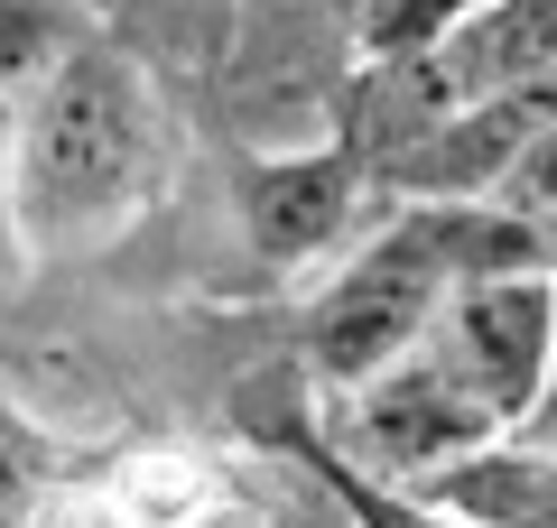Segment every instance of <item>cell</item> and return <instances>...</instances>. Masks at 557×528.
I'll list each match as a JSON object with an SVG mask.
<instances>
[{
    "label": "cell",
    "instance_id": "6da1fadb",
    "mask_svg": "<svg viewBox=\"0 0 557 528\" xmlns=\"http://www.w3.org/2000/svg\"><path fill=\"white\" fill-rule=\"evenodd\" d=\"M177 130L121 47L75 38L20 102H10V241L75 251L112 241L159 196Z\"/></svg>",
    "mask_w": 557,
    "mask_h": 528
},
{
    "label": "cell",
    "instance_id": "7a4b0ae2",
    "mask_svg": "<svg viewBox=\"0 0 557 528\" xmlns=\"http://www.w3.org/2000/svg\"><path fill=\"white\" fill-rule=\"evenodd\" d=\"M446 288H456V260H446L428 204H399V214L381 223L354 260H335V278L307 297V362H317V380L325 390H354L381 362H399V352L428 334V315H437Z\"/></svg>",
    "mask_w": 557,
    "mask_h": 528
},
{
    "label": "cell",
    "instance_id": "3957f363",
    "mask_svg": "<svg viewBox=\"0 0 557 528\" xmlns=\"http://www.w3.org/2000/svg\"><path fill=\"white\" fill-rule=\"evenodd\" d=\"M557 343V260H511V269H474L437 297L418 352L437 362L456 390H474L502 427H520L548 380Z\"/></svg>",
    "mask_w": 557,
    "mask_h": 528
},
{
    "label": "cell",
    "instance_id": "277c9868",
    "mask_svg": "<svg viewBox=\"0 0 557 528\" xmlns=\"http://www.w3.org/2000/svg\"><path fill=\"white\" fill-rule=\"evenodd\" d=\"M335 464L354 473V482H381V491H418L428 473H446L456 454H474L483 436H502V417L483 408L474 390H456V380L428 362V352H399V362H381L372 380H354V390H335Z\"/></svg>",
    "mask_w": 557,
    "mask_h": 528
},
{
    "label": "cell",
    "instance_id": "5b68a950",
    "mask_svg": "<svg viewBox=\"0 0 557 528\" xmlns=\"http://www.w3.org/2000/svg\"><path fill=\"white\" fill-rule=\"evenodd\" d=\"M362 186H372V167L354 149H270L242 167V232H251L260 260L307 269L354 232Z\"/></svg>",
    "mask_w": 557,
    "mask_h": 528
},
{
    "label": "cell",
    "instance_id": "8992f818",
    "mask_svg": "<svg viewBox=\"0 0 557 528\" xmlns=\"http://www.w3.org/2000/svg\"><path fill=\"white\" fill-rule=\"evenodd\" d=\"M409 501L446 510L465 528H557V454L530 445L520 427H502L474 454H456L446 473H428Z\"/></svg>",
    "mask_w": 557,
    "mask_h": 528
},
{
    "label": "cell",
    "instance_id": "52a82bcc",
    "mask_svg": "<svg viewBox=\"0 0 557 528\" xmlns=\"http://www.w3.org/2000/svg\"><path fill=\"white\" fill-rule=\"evenodd\" d=\"M428 56L456 84V102L502 93V84L557 65V0H456V20L428 38Z\"/></svg>",
    "mask_w": 557,
    "mask_h": 528
},
{
    "label": "cell",
    "instance_id": "ba28073f",
    "mask_svg": "<svg viewBox=\"0 0 557 528\" xmlns=\"http://www.w3.org/2000/svg\"><path fill=\"white\" fill-rule=\"evenodd\" d=\"M75 47V0H0V112Z\"/></svg>",
    "mask_w": 557,
    "mask_h": 528
},
{
    "label": "cell",
    "instance_id": "9c48e42d",
    "mask_svg": "<svg viewBox=\"0 0 557 528\" xmlns=\"http://www.w3.org/2000/svg\"><path fill=\"white\" fill-rule=\"evenodd\" d=\"M520 436L557 454V343H548V380H539V399H530V417H520Z\"/></svg>",
    "mask_w": 557,
    "mask_h": 528
},
{
    "label": "cell",
    "instance_id": "30bf717a",
    "mask_svg": "<svg viewBox=\"0 0 557 528\" xmlns=\"http://www.w3.org/2000/svg\"><path fill=\"white\" fill-rule=\"evenodd\" d=\"M20 482H28V436L0 417V519H10V501H20Z\"/></svg>",
    "mask_w": 557,
    "mask_h": 528
},
{
    "label": "cell",
    "instance_id": "8fae6325",
    "mask_svg": "<svg viewBox=\"0 0 557 528\" xmlns=\"http://www.w3.org/2000/svg\"><path fill=\"white\" fill-rule=\"evenodd\" d=\"M0 232H10V112H0Z\"/></svg>",
    "mask_w": 557,
    "mask_h": 528
}]
</instances>
